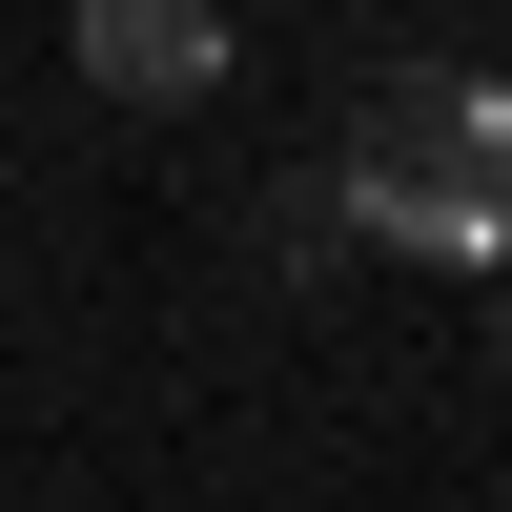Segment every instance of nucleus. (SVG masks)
<instances>
[{
	"label": "nucleus",
	"instance_id": "obj_1",
	"mask_svg": "<svg viewBox=\"0 0 512 512\" xmlns=\"http://www.w3.org/2000/svg\"><path fill=\"white\" fill-rule=\"evenodd\" d=\"M349 205L431 267H512V82L472 62H390L349 103Z\"/></svg>",
	"mask_w": 512,
	"mask_h": 512
},
{
	"label": "nucleus",
	"instance_id": "obj_2",
	"mask_svg": "<svg viewBox=\"0 0 512 512\" xmlns=\"http://www.w3.org/2000/svg\"><path fill=\"white\" fill-rule=\"evenodd\" d=\"M82 82L103 103H205L226 82V21L205 0H82Z\"/></svg>",
	"mask_w": 512,
	"mask_h": 512
}]
</instances>
